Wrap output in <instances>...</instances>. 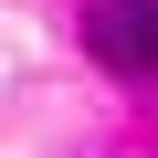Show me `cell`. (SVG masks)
<instances>
[{"label": "cell", "mask_w": 158, "mask_h": 158, "mask_svg": "<svg viewBox=\"0 0 158 158\" xmlns=\"http://www.w3.org/2000/svg\"><path fill=\"white\" fill-rule=\"evenodd\" d=\"M85 53L116 85H158V0H95L85 11Z\"/></svg>", "instance_id": "cell-1"}]
</instances>
